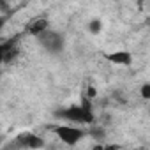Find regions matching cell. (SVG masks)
Masks as SVG:
<instances>
[{"mask_svg": "<svg viewBox=\"0 0 150 150\" xmlns=\"http://www.w3.org/2000/svg\"><path fill=\"white\" fill-rule=\"evenodd\" d=\"M55 117L69 120L72 124L90 125V124L96 122V115H94V108H92V99H88L87 96H83L80 104H72L69 108L58 110V111H55Z\"/></svg>", "mask_w": 150, "mask_h": 150, "instance_id": "cell-1", "label": "cell"}, {"mask_svg": "<svg viewBox=\"0 0 150 150\" xmlns=\"http://www.w3.org/2000/svg\"><path fill=\"white\" fill-rule=\"evenodd\" d=\"M53 132L60 138L62 143H65L69 146L78 145L85 136H88V131H85L81 127H74V125H55Z\"/></svg>", "mask_w": 150, "mask_h": 150, "instance_id": "cell-2", "label": "cell"}, {"mask_svg": "<svg viewBox=\"0 0 150 150\" xmlns=\"http://www.w3.org/2000/svg\"><path fill=\"white\" fill-rule=\"evenodd\" d=\"M37 41H39V44H41L48 53H53V55L62 53V50H64V46H65L64 35H62L60 32H57V30H51V28L46 30L42 35H39Z\"/></svg>", "mask_w": 150, "mask_h": 150, "instance_id": "cell-3", "label": "cell"}, {"mask_svg": "<svg viewBox=\"0 0 150 150\" xmlns=\"http://www.w3.org/2000/svg\"><path fill=\"white\" fill-rule=\"evenodd\" d=\"M44 146V139L41 136H37L35 132H21L13 143H11V150H18V148H30V150H37Z\"/></svg>", "mask_w": 150, "mask_h": 150, "instance_id": "cell-4", "label": "cell"}, {"mask_svg": "<svg viewBox=\"0 0 150 150\" xmlns=\"http://www.w3.org/2000/svg\"><path fill=\"white\" fill-rule=\"evenodd\" d=\"M46 30H50V21L46 20V18H35V20H32L28 25H27V32L30 34V35H34V37H39V35H42Z\"/></svg>", "mask_w": 150, "mask_h": 150, "instance_id": "cell-5", "label": "cell"}, {"mask_svg": "<svg viewBox=\"0 0 150 150\" xmlns=\"http://www.w3.org/2000/svg\"><path fill=\"white\" fill-rule=\"evenodd\" d=\"M104 57L108 62L117 64V65H131L132 64V55L129 51H113V53H106Z\"/></svg>", "mask_w": 150, "mask_h": 150, "instance_id": "cell-6", "label": "cell"}, {"mask_svg": "<svg viewBox=\"0 0 150 150\" xmlns=\"http://www.w3.org/2000/svg\"><path fill=\"white\" fill-rule=\"evenodd\" d=\"M0 51H2V62H4V64L13 62V60L18 57V46H16V41L4 42L2 48H0Z\"/></svg>", "mask_w": 150, "mask_h": 150, "instance_id": "cell-7", "label": "cell"}, {"mask_svg": "<svg viewBox=\"0 0 150 150\" xmlns=\"http://www.w3.org/2000/svg\"><path fill=\"white\" fill-rule=\"evenodd\" d=\"M88 30H90V34H99V32L103 30V21H101L99 18L92 20V21L88 23Z\"/></svg>", "mask_w": 150, "mask_h": 150, "instance_id": "cell-8", "label": "cell"}, {"mask_svg": "<svg viewBox=\"0 0 150 150\" xmlns=\"http://www.w3.org/2000/svg\"><path fill=\"white\" fill-rule=\"evenodd\" d=\"M88 134H92L97 143H103V141H104V131H103V129H94V131H90Z\"/></svg>", "mask_w": 150, "mask_h": 150, "instance_id": "cell-9", "label": "cell"}, {"mask_svg": "<svg viewBox=\"0 0 150 150\" xmlns=\"http://www.w3.org/2000/svg\"><path fill=\"white\" fill-rule=\"evenodd\" d=\"M139 94H141V99H150V83H145V85H141V90H139Z\"/></svg>", "mask_w": 150, "mask_h": 150, "instance_id": "cell-10", "label": "cell"}, {"mask_svg": "<svg viewBox=\"0 0 150 150\" xmlns=\"http://www.w3.org/2000/svg\"><path fill=\"white\" fill-rule=\"evenodd\" d=\"M85 96H87L88 99H94V97H96V88H94V87H88V90H87Z\"/></svg>", "mask_w": 150, "mask_h": 150, "instance_id": "cell-11", "label": "cell"}, {"mask_svg": "<svg viewBox=\"0 0 150 150\" xmlns=\"http://www.w3.org/2000/svg\"><path fill=\"white\" fill-rule=\"evenodd\" d=\"M104 150H120L118 145H104Z\"/></svg>", "mask_w": 150, "mask_h": 150, "instance_id": "cell-12", "label": "cell"}, {"mask_svg": "<svg viewBox=\"0 0 150 150\" xmlns=\"http://www.w3.org/2000/svg\"><path fill=\"white\" fill-rule=\"evenodd\" d=\"M92 150H104V145H103V143H96V145L92 146Z\"/></svg>", "mask_w": 150, "mask_h": 150, "instance_id": "cell-13", "label": "cell"}]
</instances>
